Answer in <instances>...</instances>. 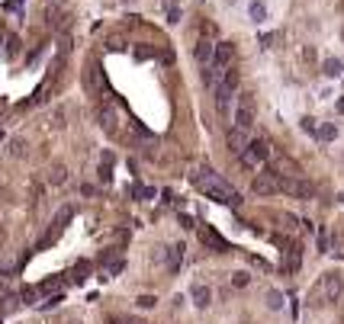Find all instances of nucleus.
Segmentation results:
<instances>
[{
    "mask_svg": "<svg viewBox=\"0 0 344 324\" xmlns=\"http://www.w3.org/2000/svg\"><path fill=\"white\" fill-rule=\"evenodd\" d=\"M190 183H193L199 193H206L209 199H216V202H225V206H235L241 196H238V189H232L219 174H212V170H196V174H190Z\"/></svg>",
    "mask_w": 344,
    "mask_h": 324,
    "instance_id": "f257e3e1",
    "label": "nucleus"
},
{
    "mask_svg": "<svg viewBox=\"0 0 344 324\" xmlns=\"http://www.w3.org/2000/svg\"><path fill=\"white\" fill-rule=\"evenodd\" d=\"M235 90H238V71L229 64V68H222L219 83H216V103H219V110H225V103L235 97Z\"/></svg>",
    "mask_w": 344,
    "mask_h": 324,
    "instance_id": "f03ea898",
    "label": "nucleus"
},
{
    "mask_svg": "<svg viewBox=\"0 0 344 324\" xmlns=\"http://www.w3.org/2000/svg\"><path fill=\"white\" fill-rule=\"evenodd\" d=\"M238 154H241L245 167H254V164H260V161H270V145H267L264 138H254V141H248Z\"/></svg>",
    "mask_w": 344,
    "mask_h": 324,
    "instance_id": "7ed1b4c3",
    "label": "nucleus"
},
{
    "mask_svg": "<svg viewBox=\"0 0 344 324\" xmlns=\"http://www.w3.org/2000/svg\"><path fill=\"white\" fill-rule=\"evenodd\" d=\"M254 193L257 196H274V193H280V189H283V177H277L274 170H270V167H267V170L264 174H257L254 177Z\"/></svg>",
    "mask_w": 344,
    "mask_h": 324,
    "instance_id": "20e7f679",
    "label": "nucleus"
},
{
    "mask_svg": "<svg viewBox=\"0 0 344 324\" xmlns=\"http://www.w3.org/2000/svg\"><path fill=\"white\" fill-rule=\"evenodd\" d=\"M341 289H344L341 276H338V273H325L322 283H318V289H315V295H322V302H338V298H341Z\"/></svg>",
    "mask_w": 344,
    "mask_h": 324,
    "instance_id": "39448f33",
    "label": "nucleus"
},
{
    "mask_svg": "<svg viewBox=\"0 0 344 324\" xmlns=\"http://www.w3.org/2000/svg\"><path fill=\"white\" fill-rule=\"evenodd\" d=\"M283 193H290L296 199H312L315 196V183H309V180H302V177H287L283 180Z\"/></svg>",
    "mask_w": 344,
    "mask_h": 324,
    "instance_id": "423d86ee",
    "label": "nucleus"
},
{
    "mask_svg": "<svg viewBox=\"0 0 344 324\" xmlns=\"http://www.w3.org/2000/svg\"><path fill=\"white\" fill-rule=\"evenodd\" d=\"M235 61V45L232 42H219L216 49H212V71H222Z\"/></svg>",
    "mask_w": 344,
    "mask_h": 324,
    "instance_id": "0eeeda50",
    "label": "nucleus"
},
{
    "mask_svg": "<svg viewBox=\"0 0 344 324\" xmlns=\"http://www.w3.org/2000/svg\"><path fill=\"white\" fill-rule=\"evenodd\" d=\"M235 125L245 128V132L254 125V103H251V97H245V100H241V106L235 110Z\"/></svg>",
    "mask_w": 344,
    "mask_h": 324,
    "instance_id": "6e6552de",
    "label": "nucleus"
},
{
    "mask_svg": "<svg viewBox=\"0 0 344 324\" xmlns=\"http://www.w3.org/2000/svg\"><path fill=\"white\" fill-rule=\"evenodd\" d=\"M68 219H71V209H62V212H58V215H55V222H52V228H49V234H45L42 241H39V247H49L55 237H58V231L65 228V222H68Z\"/></svg>",
    "mask_w": 344,
    "mask_h": 324,
    "instance_id": "1a4fd4ad",
    "label": "nucleus"
},
{
    "mask_svg": "<svg viewBox=\"0 0 344 324\" xmlns=\"http://www.w3.org/2000/svg\"><path fill=\"white\" fill-rule=\"evenodd\" d=\"M190 298H193L196 308H209L212 305V289H209V286H203V283H196L193 289H190Z\"/></svg>",
    "mask_w": 344,
    "mask_h": 324,
    "instance_id": "9d476101",
    "label": "nucleus"
},
{
    "mask_svg": "<svg viewBox=\"0 0 344 324\" xmlns=\"http://www.w3.org/2000/svg\"><path fill=\"white\" fill-rule=\"evenodd\" d=\"M270 170H274L277 177H283V180H287V177H296V174H299V167H296L290 158H280L277 164H270Z\"/></svg>",
    "mask_w": 344,
    "mask_h": 324,
    "instance_id": "9b49d317",
    "label": "nucleus"
},
{
    "mask_svg": "<svg viewBox=\"0 0 344 324\" xmlns=\"http://www.w3.org/2000/svg\"><path fill=\"white\" fill-rule=\"evenodd\" d=\"M245 145H248V135H245V128H238V125H235V128H229V148H232L235 154H238Z\"/></svg>",
    "mask_w": 344,
    "mask_h": 324,
    "instance_id": "f8f14e48",
    "label": "nucleus"
},
{
    "mask_svg": "<svg viewBox=\"0 0 344 324\" xmlns=\"http://www.w3.org/2000/svg\"><path fill=\"white\" fill-rule=\"evenodd\" d=\"M199 237H203V241H206L209 247H216V250H222V247H225V241H222V237H219L216 231H209L206 225H199Z\"/></svg>",
    "mask_w": 344,
    "mask_h": 324,
    "instance_id": "ddd939ff",
    "label": "nucleus"
},
{
    "mask_svg": "<svg viewBox=\"0 0 344 324\" xmlns=\"http://www.w3.org/2000/svg\"><path fill=\"white\" fill-rule=\"evenodd\" d=\"M58 289H62V276H52V279H45V283L35 286V292H39V295H52Z\"/></svg>",
    "mask_w": 344,
    "mask_h": 324,
    "instance_id": "4468645a",
    "label": "nucleus"
},
{
    "mask_svg": "<svg viewBox=\"0 0 344 324\" xmlns=\"http://www.w3.org/2000/svg\"><path fill=\"white\" fill-rule=\"evenodd\" d=\"M62 19H65V13H62V7H58V4L45 7V26H58Z\"/></svg>",
    "mask_w": 344,
    "mask_h": 324,
    "instance_id": "2eb2a0df",
    "label": "nucleus"
},
{
    "mask_svg": "<svg viewBox=\"0 0 344 324\" xmlns=\"http://www.w3.org/2000/svg\"><path fill=\"white\" fill-rule=\"evenodd\" d=\"M100 122H103L106 132H116V125H119V122H116V113L110 110V106H100Z\"/></svg>",
    "mask_w": 344,
    "mask_h": 324,
    "instance_id": "dca6fc26",
    "label": "nucleus"
},
{
    "mask_svg": "<svg viewBox=\"0 0 344 324\" xmlns=\"http://www.w3.org/2000/svg\"><path fill=\"white\" fill-rule=\"evenodd\" d=\"M315 138H318V141H335V138H338V128L331 125V122H325V125L315 128Z\"/></svg>",
    "mask_w": 344,
    "mask_h": 324,
    "instance_id": "f3484780",
    "label": "nucleus"
},
{
    "mask_svg": "<svg viewBox=\"0 0 344 324\" xmlns=\"http://www.w3.org/2000/svg\"><path fill=\"white\" fill-rule=\"evenodd\" d=\"M264 298H267V308H270V311H280V308H283V292H280V289H267Z\"/></svg>",
    "mask_w": 344,
    "mask_h": 324,
    "instance_id": "a211bd4d",
    "label": "nucleus"
},
{
    "mask_svg": "<svg viewBox=\"0 0 344 324\" xmlns=\"http://www.w3.org/2000/svg\"><path fill=\"white\" fill-rule=\"evenodd\" d=\"M212 58V42L209 39H199L196 42V61H209Z\"/></svg>",
    "mask_w": 344,
    "mask_h": 324,
    "instance_id": "6ab92c4d",
    "label": "nucleus"
},
{
    "mask_svg": "<svg viewBox=\"0 0 344 324\" xmlns=\"http://www.w3.org/2000/svg\"><path fill=\"white\" fill-rule=\"evenodd\" d=\"M322 71H325V77H338L341 71H344V64L338 61V58H325V64H322Z\"/></svg>",
    "mask_w": 344,
    "mask_h": 324,
    "instance_id": "aec40b11",
    "label": "nucleus"
},
{
    "mask_svg": "<svg viewBox=\"0 0 344 324\" xmlns=\"http://www.w3.org/2000/svg\"><path fill=\"white\" fill-rule=\"evenodd\" d=\"M299 263H302V254H299V247H287V270H299Z\"/></svg>",
    "mask_w": 344,
    "mask_h": 324,
    "instance_id": "412c9836",
    "label": "nucleus"
},
{
    "mask_svg": "<svg viewBox=\"0 0 344 324\" xmlns=\"http://www.w3.org/2000/svg\"><path fill=\"white\" fill-rule=\"evenodd\" d=\"M180 257H184V244H174V247L168 250V267L177 270V267H180Z\"/></svg>",
    "mask_w": 344,
    "mask_h": 324,
    "instance_id": "4be33fe9",
    "label": "nucleus"
},
{
    "mask_svg": "<svg viewBox=\"0 0 344 324\" xmlns=\"http://www.w3.org/2000/svg\"><path fill=\"white\" fill-rule=\"evenodd\" d=\"M251 19L254 23H264L267 19V7L260 4V0H254V4H251Z\"/></svg>",
    "mask_w": 344,
    "mask_h": 324,
    "instance_id": "5701e85b",
    "label": "nucleus"
},
{
    "mask_svg": "<svg viewBox=\"0 0 344 324\" xmlns=\"http://www.w3.org/2000/svg\"><path fill=\"white\" fill-rule=\"evenodd\" d=\"M248 283H251V276H248L245 270H238V273H232V286H235V289H245Z\"/></svg>",
    "mask_w": 344,
    "mask_h": 324,
    "instance_id": "b1692460",
    "label": "nucleus"
},
{
    "mask_svg": "<svg viewBox=\"0 0 344 324\" xmlns=\"http://www.w3.org/2000/svg\"><path fill=\"white\" fill-rule=\"evenodd\" d=\"M19 298H23V305H32L35 298H39V292H35V286H23V292H19Z\"/></svg>",
    "mask_w": 344,
    "mask_h": 324,
    "instance_id": "393cba45",
    "label": "nucleus"
},
{
    "mask_svg": "<svg viewBox=\"0 0 344 324\" xmlns=\"http://www.w3.org/2000/svg\"><path fill=\"white\" fill-rule=\"evenodd\" d=\"M10 151H13L16 158H26V141H23V138H13V141H10Z\"/></svg>",
    "mask_w": 344,
    "mask_h": 324,
    "instance_id": "a878e982",
    "label": "nucleus"
},
{
    "mask_svg": "<svg viewBox=\"0 0 344 324\" xmlns=\"http://www.w3.org/2000/svg\"><path fill=\"white\" fill-rule=\"evenodd\" d=\"M180 19H184V10L180 7H168V23H171V26H177Z\"/></svg>",
    "mask_w": 344,
    "mask_h": 324,
    "instance_id": "bb28decb",
    "label": "nucleus"
},
{
    "mask_svg": "<svg viewBox=\"0 0 344 324\" xmlns=\"http://www.w3.org/2000/svg\"><path fill=\"white\" fill-rule=\"evenodd\" d=\"M135 302H138V308H155V305H158V298H155V295H138Z\"/></svg>",
    "mask_w": 344,
    "mask_h": 324,
    "instance_id": "cd10ccee",
    "label": "nucleus"
},
{
    "mask_svg": "<svg viewBox=\"0 0 344 324\" xmlns=\"http://www.w3.org/2000/svg\"><path fill=\"white\" fill-rule=\"evenodd\" d=\"M299 125H302V132H309V135H315V128H318L312 116H302V122H299Z\"/></svg>",
    "mask_w": 344,
    "mask_h": 324,
    "instance_id": "c85d7f7f",
    "label": "nucleus"
},
{
    "mask_svg": "<svg viewBox=\"0 0 344 324\" xmlns=\"http://www.w3.org/2000/svg\"><path fill=\"white\" fill-rule=\"evenodd\" d=\"M7 55H19V39H16V35H10V39H7Z\"/></svg>",
    "mask_w": 344,
    "mask_h": 324,
    "instance_id": "c756f323",
    "label": "nucleus"
},
{
    "mask_svg": "<svg viewBox=\"0 0 344 324\" xmlns=\"http://www.w3.org/2000/svg\"><path fill=\"white\" fill-rule=\"evenodd\" d=\"M68 174H65V167H55V174H52V183H62Z\"/></svg>",
    "mask_w": 344,
    "mask_h": 324,
    "instance_id": "7c9ffc66",
    "label": "nucleus"
},
{
    "mask_svg": "<svg viewBox=\"0 0 344 324\" xmlns=\"http://www.w3.org/2000/svg\"><path fill=\"white\" fill-rule=\"evenodd\" d=\"M84 273H87V263H77V270H74V283L84 279Z\"/></svg>",
    "mask_w": 344,
    "mask_h": 324,
    "instance_id": "2f4dec72",
    "label": "nucleus"
},
{
    "mask_svg": "<svg viewBox=\"0 0 344 324\" xmlns=\"http://www.w3.org/2000/svg\"><path fill=\"white\" fill-rule=\"evenodd\" d=\"M7 237H10V234H7V228L0 225V254H4V250H7Z\"/></svg>",
    "mask_w": 344,
    "mask_h": 324,
    "instance_id": "473e14b6",
    "label": "nucleus"
},
{
    "mask_svg": "<svg viewBox=\"0 0 344 324\" xmlns=\"http://www.w3.org/2000/svg\"><path fill=\"white\" fill-rule=\"evenodd\" d=\"M100 180H113V170H110V164L103 161V167H100Z\"/></svg>",
    "mask_w": 344,
    "mask_h": 324,
    "instance_id": "72a5a7b5",
    "label": "nucleus"
},
{
    "mask_svg": "<svg viewBox=\"0 0 344 324\" xmlns=\"http://www.w3.org/2000/svg\"><path fill=\"white\" fill-rule=\"evenodd\" d=\"M138 196H145V199H151V196H155V189H151V186H141V189H138Z\"/></svg>",
    "mask_w": 344,
    "mask_h": 324,
    "instance_id": "f704fd0d",
    "label": "nucleus"
},
{
    "mask_svg": "<svg viewBox=\"0 0 344 324\" xmlns=\"http://www.w3.org/2000/svg\"><path fill=\"white\" fill-rule=\"evenodd\" d=\"M123 324H145V321H138V318H123Z\"/></svg>",
    "mask_w": 344,
    "mask_h": 324,
    "instance_id": "c9c22d12",
    "label": "nucleus"
},
{
    "mask_svg": "<svg viewBox=\"0 0 344 324\" xmlns=\"http://www.w3.org/2000/svg\"><path fill=\"white\" fill-rule=\"evenodd\" d=\"M168 7H177V0H164V10H168Z\"/></svg>",
    "mask_w": 344,
    "mask_h": 324,
    "instance_id": "e433bc0d",
    "label": "nucleus"
},
{
    "mask_svg": "<svg viewBox=\"0 0 344 324\" xmlns=\"http://www.w3.org/2000/svg\"><path fill=\"white\" fill-rule=\"evenodd\" d=\"M338 113H344V97H341V100H338Z\"/></svg>",
    "mask_w": 344,
    "mask_h": 324,
    "instance_id": "4c0bfd02",
    "label": "nucleus"
},
{
    "mask_svg": "<svg viewBox=\"0 0 344 324\" xmlns=\"http://www.w3.org/2000/svg\"><path fill=\"white\" fill-rule=\"evenodd\" d=\"M123 4H135V0H123Z\"/></svg>",
    "mask_w": 344,
    "mask_h": 324,
    "instance_id": "58836bf2",
    "label": "nucleus"
},
{
    "mask_svg": "<svg viewBox=\"0 0 344 324\" xmlns=\"http://www.w3.org/2000/svg\"><path fill=\"white\" fill-rule=\"evenodd\" d=\"M0 39H4V29H0Z\"/></svg>",
    "mask_w": 344,
    "mask_h": 324,
    "instance_id": "ea45409f",
    "label": "nucleus"
}]
</instances>
